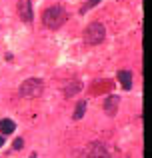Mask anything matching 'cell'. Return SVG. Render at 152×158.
I'll use <instances>...</instances> for the list:
<instances>
[{
    "mask_svg": "<svg viewBox=\"0 0 152 158\" xmlns=\"http://www.w3.org/2000/svg\"><path fill=\"white\" fill-rule=\"evenodd\" d=\"M116 78L120 80V84H122V88H124V90H130V88H132V74H130L128 70H118Z\"/></svg>",
    "mask_w": 152,
    "mask_h": 158,
    "instance_id": "8992f818",
    "label": "cell"
},
{
    "mask_svg": "<svg viewBox=\"0 0 152 158\" xmlns=\"http://www.w3.org/2000/svg\"><path fill=\"white\" fill-rule=\"evenodd\" d=\"M30 158H36V154H32V156H30Z\"/></svg>",
    "mask_w": 152,
    "mask_h": 158,
    "instance_id": "4fadbf2b",
    "label": "cell"
},
{
    "mask_svg": "<svg viewBox=\"0 0 152 158\" xmlns=\"http://www.w3.org/2000/svg\"><path fill=\"white\" fill-rule=\"evenodd\" d=\"M18 12H20V18H22L24 22H32L34 12H32V2H30V0H20Z\"/></svg>",
    "mask_w": 152,
    "mask_h": 158,
    "instance_id": "277c9868",
    "label": "cell"
},
{
    "mask_svg": "<svg viewBox=\"0 0 152 158\" xmlns=\"http://www.w3.org/2000/svg\"><path fill=\"white\" fill-rule=\"evenodd\" d=\"M66 18H68V14L64 12V8L62 6H50V8H46V10L42 12V22H44V26L46 28H52V30H56V28H60L64 22H66Z\"/></svg>",
    "mask_w": 152,
    "mask_h": 158,
    "instance_id": "6da1fadb",
    "label": "cell"
},
{
    "mask_svg": "<svg viewBox=\"0 0 152 158\" xmlns=\"http://www.w3.org/2000/svg\"><path fill=\"white\" fill-rule=\"evenodd\" d=\"M2 144H4V138H2V136H0V146H2Z\"/></svg>",
    "mask_w": 152,
    "mask_h": 158,
    "instance_id": "7c38bea8",
    "label": "cell"
},
{
    "mask_svg": "<svg viewBox=\"0 0 152 158\" xmlns=\"http://www.w3.org/2000/svg\"><path fill=\"white\" fill-rule=\"evenodd\" d=\"M100 2V0H88L86 2V6H84V10H88V8H92V6H96V4Z\"/></svg>",
    "mask_w": 152,
    "mask_h": 158,
    "instance_id": "8fae6325",
    "label": "cell"
},
{
    "mask_svg": "<svg viewBox=\"0 0 152 158\" xmlns=\"http://www.w3.org/2000/svg\"><path fill=\"white\" fill-rule=\"evenodd\" d=\"M80 90H82V84H80V82H72V84H68L66 86V88H64V96H68V98H70V96H74V94L76 92H80Z\"/></svg>",
    "mask_w": 152,
    "mask_h": 158,
    "instance_id": "ba28073f",
    "label": "cell"
},
{
    "mask_svg": "<svg viewBox=\"0 0 152 158\" xmlns=\"http://www.w3.org/2000/svg\"><path fill=\"white\" fill-rule=\"evenodd\" d=\"M104 36H106L104 24L92 22V24H88V26H86V30H84V42L94 46V44H100L102 40H104Z\"/></svg>",
    "mask_w": 152,
    "mask_h": 158,
    "instance_id": "7a4b0ae2",
    "label": "cell"
},
{
    "mask_svg": "<svg viewBox=\"0 0 152 158\" xmlns=\"http://www.w3.org/2000/svg\"><path fill=\"white\" fill-rule=\"evenodd\" d=\"M14 130H16V124H14V120H10V118H4V120H0V132H2V134H12Z\"/></svg>",
    "mask_w": 152,
    "mask_h": 158,
    "instance_id": "52a82bcc",
    "label": "cell"
},
{
    "mask_svg": "<svg viewBox=\"0 0 152 158\" xmlns=\"http://www.w3.org/2000/svg\"><path fill=\"white\" fill-rule=\"evenodd\" d=\"M84 112H86V100H80L76 104V110H74V120H80L84 116Z\"/></svg>",
    "mask_w": 152,
    "mask_h": 158,
    "instance_id": "9c48e42d",
    "label": "cell"
},
{
    "mask_svg": "<svg viewBox=\"0 0 152 158\" xmlns=\"http://www.w3.org/2000/svg\"><path fill=\"white\" fill-rule=\"evenodd\" d=\"M22 146H24V140H22V138H16L14 144H12V148H14V150H20Z\"/></svg>",
    "mask_w": 152,
    "mask_h": 158,
    "instance_id": "30bf717a",
    "label": "cell"
},
{
    "mask_svg": "<svg viewBox=\"0 0 152 158\" xmlns=\"http://www.w3.org/2000/svg\"><path fill=\"white\" fill-rule=\"evenodd\" d=\"M20 94L24 98H36L42 94V80L40 78H28L20 84Z\"/></svg>",
    "mask_w": 152,
    "mask_h": 158,
    "instance_id": "3957f363",
    "label": "cell"
},
{
    "mask_svg": "<svg viewBox=\"0 0 152 158\" xmlns=\"http://www.w3.org/2000/svg\"><path fill=\"white\" fill-rule=\"evenodd\" d=\"M118 102H120V98H118L116 94H112V96L106 98V102H104V110H106V114H108V116H114V114H116V110H118Z\"/></svg>",
    "mask_w": 152,
    "mask_h": 158,
    "instance_id": "5b68a950",
    "label": "cell"
}]
</instances>
